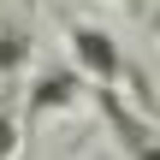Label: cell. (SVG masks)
Returning a JSON list of instances; mask_svg holds the SVG:
<instances>
[{
    "mask_svg": "<svg viewBox=\"0 0 160 160\" xmlns=\"http://www.w3.org/2000/svg\"><path fill=\"white\" fill-rule=\"evenodd\" d=\"M95 107H101L107 131L119 137V148H125L131 160H160V137H154V119H148V113H137V107H125L113 83H95Z\"/></svg>",
    "mask_w": 160,
    "mask_h": 160,
    "instance_id": "6da1fadb",
    "label": "cell"
},
{
    "mask_svg": "<svg viewBox=\"0 0 160 160\" xmlns=\"http://www.w3.org/2000/svg\"><path fill=\"white\" fill-rule=\"evenodd\" d=\"M71 71L89 83H119L125 77V53L101 24H71Z\"/></svg>",
    "mask_w": 160,
    "mask_h": 160,
    "instance_id": "7a4b0ae2",
    "label": "cell"
},
{
    "mask_svg": "<svg viewBox=\"0 0 160 160\" xmlns=\"http://www.w3.org/2000/svg\"><path fill=\"white\" fill-rule=\"evenodd\" d=\"M83 101V77L77 71H65V65H42L36 77H30V101H24V131L30 125H42L48 113H71Z\"/></svg>",
    "mask_w": 160,
    "mask_h": 160,
    "instance_id": "3957f363",
    "label": "cell"
},
{
    "mask_svg": "<svg viewBox=\"0 0 160 160\" xmlns=\"http://www.w3.org/2000/svg\"><path fill=\"white\" fill-rule=\"evenodd\" d=\"M24 59H30V36H24V30H6V36H0V77L24 71Z\"/></svg>",
    "mask_w": 160,
    "mask_h": 160,
    "instance_id": "277c9868",
    "label": "cell"
},
{
    "mask_svg": "<svg viewBox=\"0 0 160 160\" xmlns=\"http://www.w3.org/2000/svg\"><path fill=\"white\" fill-rule=\"evenodd\" d=\"M18 142H24V125H18L12 113H0V160H12V154H18Z\"/></svg>",
    "mask_w": 160,
    "mask_h": 160,
    "instance_id": "5b68a950",
    "label": "cell"
}]
</instances>
